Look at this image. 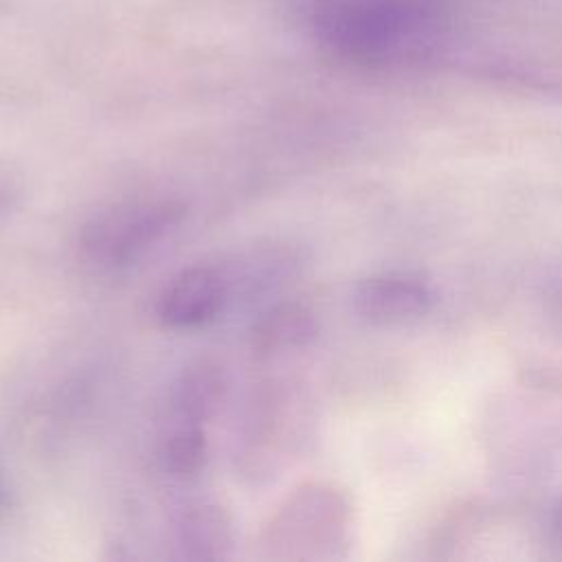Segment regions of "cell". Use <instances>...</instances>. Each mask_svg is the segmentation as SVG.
<instances>
[{
  "label": "cell",
  "mask_w": 562,
  "mask_h": 562,
  "mask_svg": "<svg viewBox=\"0 0 562 562\" xmlns=\"http://www.w3.org/2000/svg\"><path fill=\"white\" fill-rule=\"evenodd\" d=\"M176 544L187 560H224L233 551L231 516L211 501L187 505L176 520Z\"/></svg>",
  "instance_id": "6"
},
{
  "label": "cell",
  "mask_w": 562,
  "mask_h": 562,
  "mask_svg": "<svg viewBox=\"0 0 562 562\" xmlns=\"http://www.w3.org/2000/svg\"><path fill=\"white\" fill-rule=\"evenodd\" d=\"M318 321L303 303H279L266 310L252 327V349L261 356H279L312 345Z\"/></svg>",
  "instance_id": "8"
},
{
  "label": "cell",
  "mask_w": 562,
  "mask_h": 562,
  "mask_svg": "<svg viewBox=\"0 0 562 562\" xmlns=\"http://www.w3.org/2000/svg\"><path fill=\"white\" fill-rule=\"evenodd\" d=\"M184 217L187 204L176 195L134 198L92 215L79 233V244L92 263L119 268L169 237Z\"/></svg>",
  "instance_id": "2"
},
{
  "label": "cell",
  "mask_w": 562,
  "mask_h": 562,
  "mask_svg": "<svg viewBox=\"0 0 562 562\" xmlns=\"http://www.w3.org/2000/svg\"><path fill=\"white\" fill-rule=\"evenodd\" d=\"M307 18L325 53L362 68L437 61L454 26L446 0H312Z\"/></svg>",
  "instance_id": "1"
},
{
  "label": "cell",
  "mask_w": 562,
  "mask_h": 562,
  "mask_svg": "<svg viewBox=\"0 0 562 562\" xmlns=\"http://www.w3.org/2000/svg\"><path fill=\"white\" fill-rule=\"evenodd\" d=\"M11 195H13V189H11V184L0 176V213H2V209H7L9 206V202H11Z\"/></svg>",
  "instance_id": "10"
},
{
  "label": "cell",
  "mask_w": 562,
  "mask_h": 562,
  "mask_svg": "<svg viewBox=\"0 0 562 562\" xmlns=\"http://www.w3.org/2000/svg\"><path fill=\"white\" fill-rule=\"evenodd\" d=\"M226 393V371L220 362L200 358L187 364L171 393L173 417L178 422L206 424L220 408Z\"/></svg>",
  "instance_id": "7"
},
{
  "label": "cell",
  "mask_w": 562,
  "mask_h": 562,
  "mask_svg": "<svg viewBox=\"0 0 562 562\" xmlns=\"http://www.w3.org/2000/svg\"><path fill=\"white\" fill-rule=\"evenodd\" d=\"M353 310L375 325H402L430 310L432 292L415 274L384 272L358 281L351 296Z\"/></svg>",
  "instance_id": "5"
},
{
  "label": "cell",
  "mask_w": 562,
  "mask_h": 562,
  "mask_svg": "<svg viewBox=\"0 0 562 562\" xmlns=\"http://www.w3.org/2000/svg\"><path fill=\"white\" fill-rule=\"evenodd\" d=\"M342 503L325 487H305L288 498V505L272 518L266 547L277 549L323 544L342 529ZM285 555V553H283Z\"/></svg>",
  "instance_id": "4"
},
{
  "label": "cell",
  "mask_w": 562,
  "mask_h": 562,
  "mask_svg": "<svg viewBox=\"0 0 562 562\" xmlns=\"http://www.w3.org/2000/svg\"><path fill=\"white\" fill-rule=\"evenodd\" d=\"M228 274L215 266L180 270L158 296V318L169 329H200L213 323L231 301Z\"/></svg>",
  "instance_id": "3"
},
{
  "label": "cell",
  "mask_w": 562,
  "mask_h": 562,
  "mask_svg": "<svg viewBox=\"0 0 562 562\" xmlns=\"http://www.w3.org/2000/svg\"><path fill=\"white\" fill-rule=\"evenodd\" d=\"M209 454V439L204 424H191V422H178L169 428L160 443V463L165 472L178 479H191L195 476Z\"/></svg>",
  "instance_id": "9"
}]
</instances>
